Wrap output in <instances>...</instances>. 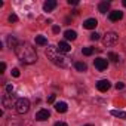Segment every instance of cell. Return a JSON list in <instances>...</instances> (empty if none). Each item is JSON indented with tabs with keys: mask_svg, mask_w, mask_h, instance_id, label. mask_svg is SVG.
<instances>
[{
	"mask_svg": "<svg viewBox=\"0 0 126 126\" xmlns=\"http://www.w3.org/2000/svg\"><path fill=\"white\" fill-rule=\"evenodd\" d=\"M18 59L21 62H24V64H34V62L37 61V53H36V49L27 43V42H19L15 47H14Z\"/></svg>",
	"mask_w": 126,
	"mask_h": 126,
	"instance_id": "cell-1",
	"label": "cell"
},
{
	"mask_svg": "<svg viewBox=\"0 0 126 126\" xmlns=\"http://www.w3.org/2000/svg\"><path fill=\"white\" fill-rule=\"evenodd\" d=\"M46 56L53 62L55 65H58V67H61V68H68L70 67V59L67 58V56H64L59 50H58V47L56 46H47V49H46Z\"/></svg>",
	"mask_w": 126,
	"mask_h": 126,
	"instance_id": "cell-2",
	"label": "cell"
},
{
	"mask_svg": "<svg viewBox=\"0 0 126 126\" xmlns=\"http://www.w3.org/2000/svg\"><path fill=\"white\" fill-rule=\"evenodd\" d=\"M15 110H16L18 114H25V113H28V110H30V101H28L27 98H19V99H16V102H15Z\"/></svg>",
	"mask_w": 126,
	"mask_h": 126,
	"instance_id": "cell-3",
	"label": "cell"
},
{
	"mask_svg": "<svg viewBox=\"0 0 126 126\" xmlns=\"http://www.w3.org/2000/svg\"><path fill=\"white\" fill-rule=\"evenodd\" d=\"M117 40H119V36H117L114 31H108V33H105L104 37H102V43H104V46H107V47L116 45Z\"/></svg>",
	"mask_w": 126,
	"mask_h": 126,
	"instance_id": "cell-4",
	"label": "cell"
},
{
	"mask_svg": "<svg viewBox=\"0 0 126 126\" xmlns=\"http://www.w3.org/2000/svg\"><path fill=\"white\" fill-rule=\"evenodd\" d=\"M94 65H95V68H96L98 71H104V70H107V67H108V61L104 59V58H96V59L94 61Z\"/></svg>",
	"mask_w": 126,
	"mask_h": 126,
	"instance_id": "cell-5",
	"label": "cell"
},
{
	"mask_svg": "<svg viewBox=\"0 0 126 126\" xmlns=\"http://www.w3.org/2000/svg\"><path fill=\"white\" fill-rule=\"evenodd\" d=\"M49 116H50L49 110L42 108V110H39V111L36 113V120H39V122H45V120H47V119H49Z\"/></svg>",
	"mask_w": 126,
	"mask_h": 126,
	"instance_id": "cell-6",
	"label": "cell"
},
{
	"mask_svg": "<svg viewBox=\"0 0 126 126\" xmlns=\"http://www.w3.org/2000/svg\"><path fill=\"white\" fill-rule=\"evenodd\" d=\"M2 102H3V107H5V108H12V105L15 107L14 98H12V95H9V94H6V95L2 96Z\"/></svg>",
	"mask_w": 126,
	"mask_h": 126,
	"instance_id": "cell-7",
	"label": "cell"
},
{
	"mask_svg": "<svg viewBox=\"0 0 126 126\" xmlns=\"http://www.w3.org/2000/svg\"><path fill=\"white\" fill-rule=\"evenodd\" d=\"M110 82L108 80H99L98 83H96V88H98V91L99 92H107L108 89H110Z\"/></svg>",
	"mask_w": 126,
	"mask_h": 126,
	"instance_id": "cell-8",
	"label": "cell"
},
{
	"mask_svg": "<svg viewBox=\"0 0 126 126\" xmlns=\"http://www.w3.org/2000/svg\"><path fill=\"white\" fill-rule=\"evenodd\" d=\"M96 25H98V21H96L95 18H89V19H86V21L83 22V27L88 28V30H94Z\"/></svg>",
	"mask_w": 126,
	"mask_h": 126,
	"instance_id": "cell-9",
	"label": "cell"
},
{
	"mask_svg": "<svg viewBox=\"0 0 126 126\" xmlns=\"http://www.w3.org/2000/svg\"><path fill=\"white\" fill-rule=\"evenodd\" d=\"M108 18H110V21H120L123 18V12L122 11H113V12H110Z\"/></svg>",
	"mask_w": 126,
	"mask_h": 126,
	"instance_id": "cell-10",
	"label": "cell"
},
{
	"mask_svg": "<svg viewBox=\"0 0 126 126\" xmlns=\"http://www.w3.org/2000/svg\"><path fill=\"white\" fill-rule=\"evenodd\" d=\"M56 2H55V0H49V2H46L45 5H43V11L45 12H52L55 8H56Z\"/></svg>",
	"mask_w": 126,
	"mask_h": 126,
	"instance_id": "cell-11",
	"label": "cell"
},
{
	"mask_svg": "<svg viewBox=\"0 0 126 126\" xmlns=\"http://www.w3.org/2000/svg\"><path fill=\"white\" fill-rule=\"evenodd\" d=\"M58 50H59L61 53H67V52L71 50V46H70L67 42H59V45H58Z\"/></svg>",
	"mask_w": 126,
	"mask_h": 126,
	"instance_id": "cell-12",
	"label": "cell"
},
{
	"mask_svg": "<svg viewBox=\"0 0 126 126\" xmlns=\"http://www.w3.org/2000/svg\"><path fill=\"white\" fill-rule=\"evenodd\" d=\"M55 110L58 113H65L68 110V105H67V102H56L55 104Z\"/></svg>",
	"mask_w": 126,
	"mask_h": 126,
	"instance_id": "cell-13",
	"label": "cell"
},
{
	"mask_svg": "<svg viewBox=\"0 0 126 126\" xmlns=\"http://www.w3.org/2000/svg\"><path fill=\"white\" fill-rule=\"evenodd\" d=\"M108 9H110V3H108V2H101V3L98 5V11H99L101 14H107Z\"/></svg>",
	"mask_w": 126,
	"mask_h": 126,
	"instance_id": "cell-14",
	"label": "cell"
},
{
	"mask_svg": "<svg viewBox=\"0 0 126 126\" xmlns=\"http://www.w3.org/2000/svg\"><path fill=\"white\" fill-rule=\"evenodd\" d=\"M64 36H65V39H67V40H74V39L77 37V33H76V31H73V30H67V31L64 33Z\"/></svg>",
	"mask_w": 126,
	"mask_h": 126,
	"instance_id": "cell-15",
	"label": "cell"
},
{
	"mask_svg": "<svg viewBox=\"0 0 126 126\" xmlns=\"http://www.w3.org/2000/svg\"><path fill=\"white\" fill-rule=\"evenodd\" d=\"M36 43L40 46H47V39L45 36H36Z\"/></svg>",
	"mask_w": 126,
	"mask_h": 126,
	"instance_id": "cell-16",
	"label": "cell"
},
{
	"mask_svg": "<svg viewBox=\"0 0 126 126\" xmlns=\"http://www.w3.org/2000/svg\"><path fill=\"white\" fill-rule=\"evenodd\" d=\"M74 67H76V70H77V71H80V73H83V71H86V70H88V65L85 64V62H76Z\"/></svg>",
	"mask_w": 126,
	"mask_h": 126,
	"instance_id": "cell-17",
	"label": "cell"
},
{
	"mask_svg": "<svg viewBox=\"0 0 126 126\" xmlns=\"http://www.w3.org/2000/svg\"><path fill=\"white\" fill-rule=\"evenodd\" d=\"M111 116L119 117V119H126V113L125 111H120V110H111Z\"/></svg>",
	"mask_w": 126,
	"mask_h": 126,
	"instance_id": "cell-18",
	"label": "cell"
},
{
	"mask_svg": "<svg viewBox=\"0 0 126 126\" xmlns=\"http://www.w3.org/2000/svg\"><path fill=\"white\" fill-rule=\"evenodd\" d=\"M82 52H83V55H86V56H91V55L94 53V47H91V46H88V47H83V49H82Z\"/></svg>",
	"mask_w": 126,
	"mask_h": 126,
	"instance_id": "cell-19",
	"label": "cell"
},
{
	"mask_svg": "<svg viewBox=\"0 0 126 126\" xmlns=\"http://www.w3.org/2000/svg\"><path fill=\"white\" fill-rule=\"evenodd\" d=\"M108 59H111L113 62H117L119 61V55L114 53V52H108Z\"/></svg>",
	"mask_w": 126,
	"mask_h": 126,
	"instance_id": "cell-20",
	"label": "cell"
},
{
	"mask_svg": "<svg viewBox=\"0 0 126 126\" xmlns=\"http://www.w3.org/2000/svg\"><path fill=\"white\" fill-rule=\"evenodd\" d=\"M9 21H11V22H16V21H18V16H16L15 14H12V15H9Z\"/></svg>",
	"mask_w": 126,
	"mask_h": 126,
	"instance_id": "cell-21",
	"label": "cell"
},
{
	"mask_svg": "<svg viewBox=\"0 0 126 126\" xmlns=\"http://www.w3.org/2000/svg\"><path fill=\"white\" fill-rule=\"evenodd\" d=\"M98 39H99V34H98V33H92V34H91V40H95V42H96Z\"/></svg>",
	"mask_w": 126,
	"mask_h": 126,
	"instance_id": "cell-22",
	"label": "cell"
},
{
	"mask_svg": "<svg viewBox=\"0 0 126 126\" xmlns=\"http://www.w3.org/2000/svg\"><path fill=\"white\" fill-rule=\"evenodd\" d=\"M12 76H14V77H19V70H18V68H14V70H12Z\"/></svg>",
	"mask_w": 126,
	"mask_h": 126,
	"instance_id": "cell-23",
	"label": "cell"
},
{
	"mask_svg": "<svg viewBox=\"0 0 126 126\" xmlns=\"http://www.w3.org/2000/svg\"><path fill=\"white\" fill-rule=\"evenodd\" d=\"M123 88H125V85H123L122 82H119V83H116V89H117V91H119V89H123Z\"/></svg>",
	"mask_w": 126,
	"mask_h": 126,
	"instance_id": "cell-24",
	"label": "cell"
},
{
	"mask_svg": "<svg viewBox=\"0 0 126 126\" xmlns=\"http://www.w3.org/2000/svg\"><path fill=\"white\" fill-rule=\"evenodd\" d=\"M12 91H14V86H12V85H6V92H8V94H11Z\"/></svg>",
	"mask_w": 126,
	"mask_h": 126,
	"instance_id": "cell-25",
	"label": "cell"
},
{
	"mask_svg": "<svg viewBox=\"0 0 126 126\" xmlns=\"http://www.w3.org/2000/svg\"><path fill=\"white\" fill-rule=\"evenodd\" d=\"M5 70H6V64H5V62H2V64H0V71L3 73Z\"/></svg>",
	"mask_w": 126,
	"mask_h": 126,
	"instance_id": "cell-26",
	"label": "cell"
},
{
	"mask_svg": "<svg viewBox=\"0 0 126 126\" xmlns=\"http://www.w3.org/2000/svg\"><path fill=\"white\" fill-rule=\"evenodd\" d=\"M47 102H50V104H52V102H55V95H50V96L47 98Z\"/></svg>",
	"mask_w": 126,
	"mask_h": 126,
	"instance_id": "cell-27",
	"label": "cell"
},
{
	"mask_svg": "<svg viewBox=\"0 0 126 126\" xmlns=\"http://www.w3.org/2000/svg\"><path fill=\"white\" fill-rule=\"evenodd\" d=\"M55 126H67V123H64V122H56Z\"/></svg>",
	"mask_w": 126,
	"mask_h": 126,
	"instance_id": "cell-28",
	"label": "cell"
},
{
	"mask_svg": "<svg viewBox=\"0 0 126 126\" xmlns=\"http://www.w3.org/2000/svg\"><path fill=\"white\" fill-rule=\"evenodd\" d=\"M52 30H53V33H59V27H58V25H55Z\"/></svg>",
	"mask_w": 126,
	"mask_h": 126,
	"instance_id": "cell-29",
	"label": "cell"
},
{
	"mask_svg": "<svg viewBox=\"0 0 126 126\" xmlns=\"http://www.w3.org/2000/svg\"><path fill=\"white\" fill-rule=\"evenodd\" d=\"M85 126H94V125H85Z\"/></svg>",
	"mask_w": 126,
	"mask_h": 126,
	"instance_id": "cell-30",
	"label": "cell"
}]
</instances>
